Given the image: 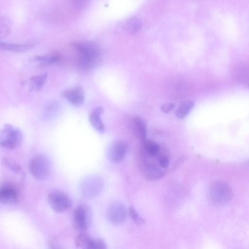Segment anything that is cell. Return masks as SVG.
<instances>
[{
	"label": "cell",
	"instance_id": "1",
	"mask_svg": "<svg viewBox=\"0 0 249 249\" xmlns=\"http://www.w3.org/2000/svg\"><path fill=\"white\" fill-rule=\"evenodd\" d=\"M78 52L77 65L82 71L95 68L101 61V54L96 46L90 43H80L75 45Z\"/></svg>",
	"mask_w": 249,
	"mask_h": 249
},
{
	"label": "cell",
	"instance_id": "2",
	"mask_svg": "<svg viewBox=\"0 0 249 249\" xmlns=\"http://www.w3.org/2000/svg\"><path fill=\"white\" fill-rule=\"evenodd\" d=\"M105 186L104 178L99 175H91L84 178L79 184L81 195L87 199H93L99 196Z\"/></svg>",
	"mask_w": 249,
	"mask_h": 249
},
{
	"label": "cell",
	"instance_id": "3",
	"mask_svg": "<svg viewBox=\"0 0 249 249\" xmlns=\"http://www.w3.org/2000/svg\"><path fill=\"white\" fill-rule=\"evenodd\" d=\"M232 193L230 185L226 182L217 181L212 184L208 191V198L213 205L222 206L230 201Z\"/></svg>",
	"mask_w": 249,
	"mask_h": 249
},
{
	"label": "cell",
	"instance_id": "4",
	"mask_svg": "<svg viewBox=\"0 0 249 249\" xmlns=\"http://www.w3.org/2000/svg\"><path fill=\"white\" fill-rule=\"evenodd\" d=\"M22 140L21 131L12 124H6L0 129V146L2 148L15 149L20 145Z\"/></svg>",
	"mask_w": 249,
	"mask_h": 249
},
{
	"label": "cell",
	"instance_id": "5",
	"mask_svg": "<svg viewBox=\"0 0 249 249\" xmlns=\"http://www.w3.org/2000/svg\"><path fill=\"white\" fill-rule=\"evenodd\" d=\"M29 169L35 178L39 180H44L48 178L51 173L50 160L48 157L43 154H36L30 160Z\"/></svg>",
	"mask_w": 249,
	"mask_h": 249
},
{
	"label": "cell",
	"instance_id": "6",
	"mask_svg": "<svg viewBox=\"0 0 249 249\" xmlns=\"http://www.w3.org/2000/svg\"><path fill=\"white\" fill-rule=\"evenodd\" d=\"M92 213L90 207L85 204H79L74 210L73 215V225L78 231L83 232L90 226Z\"/></svg>",
	"mask_w": 249,
	"mask_h": 249
},
{
	"label": "cell",
	"instance_id": "7",
	"mask_svg": "<svg viewBox=\"0 0 249 249\" xmlns=\"http://www.w3.org/2000/svg\"><path fill=\"white\" fill-rule=\"evenodd\" d=\"M47 199L51 208L58 213H63L69 211L72 206L71 198L61 191H52L49 194Z\"/></svg>",
	"mask_w": 249,
	"mask_h": 249
},
{
	"label": "cell",
	"instance_id": "8",
	"mask_svg": "<svg viewBox=\"0 0 249 249\" xmlns=\"http://www.w3.org/2000/svg\"><path fill=\"white\" fill-rule=\"evenodd\" d=\"M106 215L108 221L112 225L119 226L126 220L127 211L125 205L120 201H114L107 208Z\"/></svg>",
	"mask_w": 249,
	"mask_h": 249
},
{
	"label": "cell",
	"instance_id": "9",
	"mask_svg": "<svg viewBox=\"0 0 249 249\" xmlns=\"http://www.w3.org/2000/svg\"><path fill=\"white\" fill-rule=\"evenodd\" d=\"M128 150V145L124 141L117 140L112 142L107 150V157L108 160L114 163L123 160Z\"/></svg>",
	"mask_w": 249,
	"mask_h": 249
},
{
	"label": "cell",
	"instance_id": "10",
	"mask_svg": "<svg viewBox=\"0 0 249 249\" xmlns=\"http://www.w3.org/2000/svg\"><path fill=\"white\" fill-rule=\"evenodd\" d=\"M141 167L142 173L145 178L150 180H155L160 178L163 172L158 167V166L152 162L144 153L142 155Z\"/></svg>",
	"mask_w": 249,
	"mask_h": 249
},
{
	"label": "cell",
	"instance_id": "11",
	"mask_svg": "<svg viewBox=\"0 0 249 249\" xmlns=\"http://www.w3.org/2000/svg\"><path fill=\"white\" fill-rule=\"evenodd\" d=\"M63 97L74 107L82 106L84 103L85 94L83 89L80 86L67 89L63 93Z\"/></svg>",
	"mask_w": 249,
	"mask_h": 249
},
{
	"label": "cell",
	"instance_id": "12",
	"mask_svg": "<svg viewBox=\"0 0 249 249\" xmlns=\"http://www.w3.org/2000/svg\"><path fill=\"white\" fill-rule=\"evenodd\" d=\"M103 112L104 108L102 107H98L92 111L89 116L91 124L100 133H104L105 130V126L101 118Z\"/></svg>",
	"mask_w": 249,
	"mask_h": 249
},
{
	"label": "cell",
	"instance_id": "13",
	"mask_svg": "<svg viewBox=\"0 0 249 249\" xmlns=\"http://www.w3.org/2000/svg\"><path fill=\"white\" fill-rule=\"evenodd\" d=\"M134 131L138 138L142 142L146 140L147 125L145 121L141 117L136 116L133 120Z\"/></svg>",
	"mask_w": 249,
	"mask_h": 249
},
{
	"label": "cell",
	"instance_id": "14",
	"mask_svg": "<svg viewBox=\"0 0 249 249\" xmlns=\"http://www.w3.org/2000/svg\"><path fill=\"white\" fill-rule=\"evenodd\" d=\"M33 46L31 43H14L0 41V50L14 52H26Z\"/></svg>",
	"mask_w": 249,
	"mask_h": 249
},
{
	"label": "cell",
	"instance_id": "15",
	"mask_svg": "<svg viewBox=\"0 0 249 249\" xmlns=\"http://www.w3.org/2000/svg\"><path fill=\"white\" fill-rule=\"evenodd\" d=\"M18 198L16 191L10 187H4L0 189V202L4 204L15 203Z\"/></svg>",
	"mask_w": 249,
	"mask_h": 249
},
{
	"label": "cell",
	"instance_id": "16",
	"mask_svg": "<svg viewBox=\"0 0 249 249\" xmlns=\"http://www.w3.org/2000/svg\"><path fill=\"white\" fill-rule=\"evenodd\" d=\"M60 59L58 54H50L44 55H37L34 58V60L42 66H47L57 62Z\"/></svg>",
	"mask_w": 249,
	"mask_h": 249
},
{
	"label": "cell",
	"instance_id": "17",
	"mask_svg": "<svg viewBox=\"0 0 249 249\" xmlns=\"http://www.w3.org/2000/svg\"><path fill=\"white\" fill-rule=\"evenodd\" d=\"M93 238L85 234L80 233L75 239V244L77 248L83 249H91Z\"/></svg>",
	"mask_w": 249,
	"mask_h": 249
},
{
	"label": "cell",
	"instance_id": "18",
	"mask_svg": "<svg viewBox=\"0 0 249 249\" xmlns=\"http://www.w3.org/2000/svg\"><path fill=\"white\" fill-rule=\"evenodd\" d=\"M47 76V73H44L31 77L30 79V90H40L45 85Z\"/></svg>",
	"mask_w": 249,
	"mask_h": 249
},
{
	"label": "cell",
	"instance_id": "19",
	"mask_svg": "<svg viewBox=\"0 0 249 249\" xmlns=\"http://www.w3.org/2000/svg\"><path fill=\"white\" fill-rule=\"evenodd\" d=\"M141 21L136 17L129 18L125 23L124 28L126 32L130 34H135L142 28Z\"/></svg>",
	"mask_w": 249,
	"mask_h": 249
},
{
	"label": "cell",
	"instance_id": "20",
	"mask_svg": "<svg viewBox=\"0 0 249 249\" xmlns=\"http://www.w3.org/2000/svg\"><path fill=\"white\" fill-rule=\"evenodd\" d=\"M195 106V103L192 100L183 102L176 111V116L178 119L185 118L192 110Z\"/></svg>",
	"mask_w": 249,
	"mask_h": 249
},
{
	"label": "cell",
	"instance_id": "21",
	"mask_svg": "<svg viewBox=\"0 0 249 249\" xmlns=\"http://www.w3.org/2000/svg\"><path fill=\"white\" fill-rule=\"evenodd\" d=\"M143 142L144 153L152 157H155L158 155L160 150V146L158 143L150 140H145Z\"/></svg>",
	"mask_w": 249,
	"mask_h": 249
},
{
	"label": "cell",
	"instance_id": "22",
	"mask_svg": "<svg viewBox=\"0 0 249 249\" xmlns=\"http://www.w3.org/2000/svg\"><path fill=\"white\" fill-rule=\"evenodd\" d=\"M12 30L11 21L6 17H0V38L8 36Z\"/></svg>",
	"mask_w": 249,
	"mask_h": 249
},
{
	"label": "cell",
	"instance_id": "23",
	"mask_svg": "<svg viewBox=\"0 0 249 249\" xmlns=\"http://www.w3.org/2000/svg\"><path fill=\"white\" fill-rule=\"evenodd\" d=\"M2 161L4 165L12 172L18 173L21 171V167L13 159L10 158L3 157Z\"/></svg>",
	"mask_w": 249,
	"mask_h": 249
},
{
	"label": "cell",
	"instance_id": "24",
	"mask_svg": "<svg viewBox=\"0 0 249 249\" xmlns=\"http://www.w3.org/2000/svg\"><path fill=\"white\" fill-rule=\"evenodd\" d=\"M128 213L133 221L138 225L143 224L145 220L139 214L133 206L129 207Z\"/></svg>",
	"mask_w": 249,
	"mask_h": 249
},
{
	"label": "cell",
	"instance_id": "25",
	"mask_svg": "<svg viewBox=\"0 0 249 249\" xmlns=\"http://www.w3.org/2000/svg\"><path fill=\"white\" fill-rule=\"evenodd\" d=\"M107 248V244L103 239L93 238L91 249H106Z\"/></svg>",
	"mask_w": 249,
	"mask_h": 249
},
{
	"label": "cell",
	"instance_id": "26",
	"mask_svg": "<svg viewBox=\"0 0 249 249\" xmlns=\"http://www.w3.org/2000/svg\"><path fill=\"white\" fill-rule=\"evenodd\" d=\"M89 1V0H71L73 6L79 10L84 8Z\"/></svg>",
	"mask_w": 249,
	"mask_h": 249
},
{
	"label": "cell",
	"instance_id": "27",
	"mask_svg": "<svg viewBox=\"0 0 249 249\" xmlns=\"http://www.w3.org/2000/svg\"><path fill=\"white\" fill-rule=\"evenodd\" d=\"M158 163L160 167L162 168H166L169 164V159L165 155L160 156L158 158Z\"/></svg>",
	"mask_w": 249,
	"mask_h": 249
},
{
	"label": "cell",
	"instance_id": "28",
	"mask_svg": "<svg viewBox=\"0 0 249 249\" xmlns=\"http://www.w3.org/2000/svg\"><path fill=\"white\" fill-rule=\"evenodd\" d=\"M48 245L51 249H58L62 248L59 241L55 238H51L49 241Z\"/></svg>",
	"mask_w": 249,
	"mask_h": 249
},
{
	"label": "cell",
	"instance_id": "29",
	"mask_svg": "<svg viewBox=\"0 0 249 249\" xmlns=\"http://www.w3.org/2000/svg\"><path fill=\"white\" fill-rule=\"evenodd\" d=\"M175 105L173 103H167L161 107V110L162 112L167 113L170 112L174 107Z\"/></svg>",
	"mask_w": 249,
	"mask_h": 249
}]
</instances>
